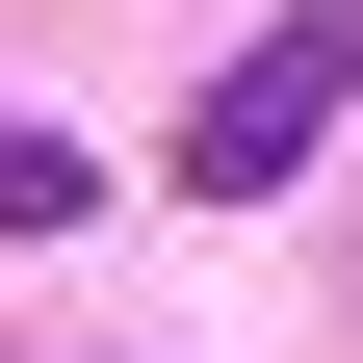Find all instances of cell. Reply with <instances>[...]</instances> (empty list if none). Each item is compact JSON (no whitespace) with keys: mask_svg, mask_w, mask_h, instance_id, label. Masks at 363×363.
I'll return each mask as SVG.
<instances>
[{"mask_svg":"<svg viewBox=\"0 0 363 363\" xmlns=\"http://www.w3.org/2000/svg\"><path fill=\"white\" fill-rule=\"evenodd\" d=\"M337 104H363V0H286L259 52L208 78V104H182V182H208V208H259V182H286V156H311Z\"/></svg>","mask_w":363,"mask_h":363,"instance_id":"cell-1","label":"cell"},{"mask_svg":"<svg viewBox=\"0 0 363 363\" xmlns=\"http://www.w3.org/2000/svg\"><path fill=\"white\" fill-rule=\"evenodd\" d=\"M0 234H78V156L52 130H0Z\"/></svg>","mask_w":363,"mask_h":363,"instance_id":"cell-2","label":"cell"}]
</instances>
